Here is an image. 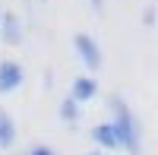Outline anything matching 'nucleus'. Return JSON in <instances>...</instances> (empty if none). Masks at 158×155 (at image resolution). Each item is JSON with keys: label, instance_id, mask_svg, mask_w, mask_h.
<instances>
[{"label": "nucleus", "instance_id": "nucleus-11", "mask_svg": "<svg viewBox=\"0 0 158 155\" xmlns=\"http://www.w3.org/2000/svg\"><path fill=\"white\" fill-rule=\"evenodd\" d=\"M89 155H101V152H89Z\"/></svg>", "mask_w": 158, "mask_h": 155}, {"label": "nucleus", "instance_id": "nucleus-10", "mask_svg": "<svg viewBox=\"0 0 158 155\" xmlns=\"http://www.w3.org/2000/svg\"><path fill=\"white\" fill-rule=\"evenodd\" d=\"M92 6H95V10L101 13V6H104V0H92Z\"/></svg>", "mask_w": 158, "mask_h": 155}, {"label": "nucleus", "instance_id": "nucleus-2", "mask_svg": "<svg viewBox=\"0 0 158 155\" xmlns=\"http://www.w3.org/2000/svg\"><path fill=\"white\" fill-rule=\"evenodd\" d=\"M73 44H76L79 57H82V63H85L89 70H98V67H101V48L95 44V38H92V35L79 32V35L73 38Z\"/></svg>", "mask_w": 158, "mask_h": 155}, {"label": "nucleus", "instance_id": "nucleus-4", "mask_svg": "<svg viewBox=\"0 0 158 155\" xmlns=\"http://www.w3.org/2000/svg\"><path fill=\"white\" fill-rule=\"evenodd\" d=\"M98 95V82L92 79V76H79V79L73 82V101H79V105H82V101H92Z\"/></svg>", "mask_w": 158, "mask_h": 155}, {"label": "nucleus", "instance_id": "nucleus-1", "mask_svg": "<svg viewBox=\"0 0 158 155\" xmlns=\"http://www.w3.org/2000/svg\"><path fill=\"white\" fill-rule=\"evenodd\" d=\"M111 130L117 136V149H127L130 155H139L142 152V133H139V124L133 117V111L127 108V101L120 95H111Z\"/></svg>", "mask_w": 158, "mask_h": 155}, {"label": "nucleus", "instance_id": "nucleus-3", "mask_svg": "<svg viewBox=\"0 0 158 155\" xmlns=\"http://www.w3.org/2000/svg\"><path fill=\"white\" fill-rule=\"evenodd\" d=\"M25 79V70L19 67L16 60H0V95L13 92V89H19Z\"/></svg>", "mask_w": 158, "mask_h": 155}, {"label": "nucleus", "instance_id": "nucleus-9", "mask_svg": "<svg viewBox=\"0 0 158 155\" xmlns=\"http://www.w3.org/2000/svg\"><path fill=\"white\" fill-rule=\"evenodd\" d=\"M32 155H57V152L51 149V146H35V149H32Z\"/></svg>", "mask_w": 158, "mask_h": 155}, {"label": "nucleus", "instance_id": "nucleus-5", "mask_svg": "<svg viewBox=\"0 0 158 155\" xmlns=\"http://www.w3.org/2000/svg\"><path fill=\"white\" fill-rule=\"evenodd\" d=\"M92 143L101 146V149H117V136L111 130V124H98V127H92Z\"/></svg>", "mask_w": 158, "mask_h": 155}, {"label": "nucleus", "instance_id": "nucleus-7", "mask_svg": "<svg viewBox=\"0 0 158 155\" xmlns=\"http://www.w3.org/2000/svg\"><path fill=\"white\" fill-rule=\"evenodd\" d=\"M0 22H3V41H6V44H19V38H22L19 19H16V16H3Z\"/></svg>", "mask_w": 158, "mask_h": 155}, {"label": "nucleus", "instance_id": "nucleus-8", "mask_svg": "<svg viewBox=\"0 0 158 155\" xmlns=\"http://www.w3.org/2000/svg\"><path fill=\"white\" fill-rule=\"evenodd\" d=\"M60 120H67V124H76L79 120V101H73L70 95L60 101Z\"/></svg>", "mask_w": 158, "mask_h": 155}, {"label": "nucleus", "instance_id": "nucleus-6", "mask_svg": "<svg viewBox=\"0 0 158 155\" xmlns=\"http://www.w3.org/2000/svg\"><path fill=\"white\" fill-rule=\"evenodd\" d=\"M16 143V124L6 111H0V149H10Z\"/></svg>", "mask_w": 158, "mask_h": 155}]
</instances>
